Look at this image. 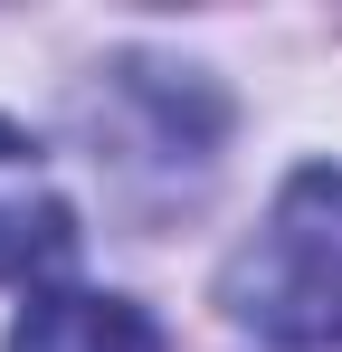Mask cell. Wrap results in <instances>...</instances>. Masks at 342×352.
Here are the masks:
<instances>
[{
	"instance_id": "3",
	"label": "cell",
	"mask_w": 342,
	"mask_h": 352,
	"mask_svg": "<svg viewBox=\"0 0 342 352\" xmlns=\"http://www.w3.org/2000/svg\"><path fill=\"white\" fill-rule=\"evenodd\" d=\"M10 352H162V324L124 295L95 286H48L29 295V314L10 324Z\"/></svg>"
},
{
	"instance_id": "2",
	"label": "cell",
	"mask_w": 342,
	"mask_h": 352,
	"mask_svg": "<svg viewBox=\"0 0 342 352\" xmlns=\"http://www.w3.org/2000/svg\"><path fill=\"white\" fill-rule=\"evenodd\" d=\"M76 257V210L48 181L38 143L19 124H0V286H38Z\"/></svg>"
},
{
	"instance_id": "1",
	"label": "cell",
	"mask_w": 342,
	"mask_h": 352,
	"mask_svg": "<svg viewBox=\"0 0 342 352\" xmlns=\"http://www.w3.org/2000/svg\"><path fill=\"white\" fill-rule=\"evenodd\" d=\"M228 314L276 343H342V162H304L228 267Z\"/></svg>"
}]
</instances>
